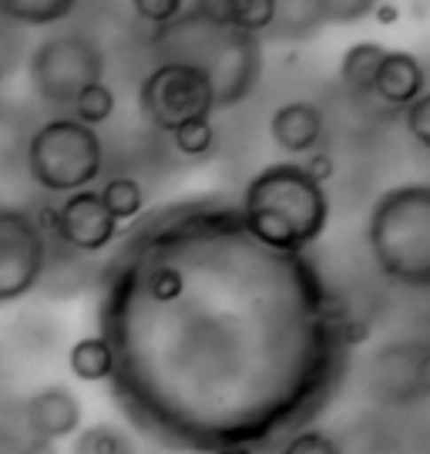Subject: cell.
I'll use <instances>...</instances> for the list:
<instances>
[{"mask_svg":"<svg viewBox=\"0 0 430 454\" xmlns=\"http://www.w3.org/2000/svg\"><path fill=\"white\" fill-rule=\"evenodd\" d=\"M27 138H31V131H27L24 114L11 105H0V172H11L17 165H24Z\"/></svg>","mask_w":430,"mask_h":454,"instance_id":"17","label":"cell"},{"mask_svg":"<svg viewBox=\"0 0 430 454\" xmlns=\"http://www.w3.org/2000/svg\"><path fill=\"white\" fill-rule=\"evenodd\" d=\"M172 142L182 155L189 159H199V155H208L215 148V129H212V118H202V121H189L182 129L172 131Z\"/></svg>","mask_w":430,"mask_h":454,"instance_id":"21","label":"cell"},{"mask_svg":"<svg viewBox=\"0 0 430 454\" xmlns=\"http://www.w3.org/2000/svg\"><path fill=\"white\" fill-rule=\"evenodd\" d=\"M367 243L383 276L400 286L430 283V185L403 182L373 202Z\"/></svg>","mask_w":430,"mask_h":454,"instance_id":"3","label":"cell"},{"mask_svg":"<svg viewBox=\"0 0 430 454\" xmlns=\"http://www.w3.org/2000/svg\"><path fill=\"white\" fill-rule=\"evenodd\" d=\"M370 387L383 404L410 407L430 390V350L424 340H397L370 360Z\"/></svg>","mask_w":430,"mask_h":454,"instance_id":"8","label":"cell"},{"mask_svg":"<svg viewBox=\"0 0 430 454\" xmlns=\"http://www.w3.org/2000/svg\"><path fill=\"white\" fill-rule=\"evenodd\" d=\"M54 226L64 246L78 249V253H98L105 246H112L118 223L108 212V206L101 202L98 189H81L64 199L58 212H54Z\"/></svg>","mask_w":430,"mask_h":454,"instance_id":"9","label":"cell"},{"mask_svg":"<svg viewBox=\"0 0 430 454\" xmlns=\"http://www.w3.org/2000/svg\"><path fill=\"white\" fill-rule=\"evenodd\" d=\"M67 364H71V373L81 380H105L114 371V350L105 337H84L71 347Z\"/></svg>","mask_w":430,"mask_h":454,"instance_id":"15","label":"cell"},{"mask_svg":"<svg viewBox=\"0 0 430 454\" xmlns=\"http://www.w3.org/2000/svg\"><path fill=\"white\" fill-rule=\"evenodd\" d=\"M182 11H185L182 0H135V14L142 17V20H148V24H155V27L172 24Z\"/></svg>","mask_w":430,"mask_h":454,"instance_id":"23","label":"cell"},{"mask_svg":"<svg viewBox=\"0 0 430 454\" xmlns=\"http://www.w3.org/2000/svg\"><path fill=\"white\" fill-rule=\"evenodd\" d=\"M309 179L317 182V185H323V182L333 176V159L326 155V152H317V155H309V162L306 165H300Z\"/></svg>","mask_w":430,"mask_h":454,"instance_id":"28","label":"cell"},{"mask_svg":"<svg viewBox=\"0 0 430 454\" xmlns=\"http://www.w3.org/2000/svg\"><path fill=\"white\" fill-rule=\"evenodd\" d=\"M71 454H135V444L114 424H91L74 438Z\"/></svg>","mask_w":430,"mask_h":454,"instance_id":"18","label":"cell"},{"mask_svg":"<svg viewBox=\"0 0 430 454\" xmlns=\"http://www.w3.org/2000/svg\"><path fill=\"white\" fill-rule=\"evenodd\" d=\"M182 286H185V279H182V273L172 270V266H161V270H155L152 279H148V293H152V300H159V303H172L178 293H182Z\"/></svg>","mask_w":430,"mask_h":454,"instance_id":"25","label":"cell"},{"mask_svg":"<svg viewBox=\"0 0 430 454\" xmlns=\"http://www.w3.org/2000/svg\"><path fill=\"white\" fill-rule=\"evenodd\" d=\"M105 51L88 34L61 31L31 51L27 74L37 98L51 108H71L88 88L105 84Z\"/></svg>","mask_w":430,"mask_h":454,"instance_id":"5","label":"cell"},{"mask_svg":"<svg viewBox=\"0 0 430 454\" xmlns=\"http://www.w3.org/2000/svg\"><path fill=\"white\" fill-rule=\"evenodd\" d=\"M319 7H323V20L326 24H350V20L373 14L377 4H370V0H323Z\"/></svg>","mask_w":430,"mask_h":454,"instance_id":"22","label":"cell"},{"mask_svg":"<svg viewBox=\"0 0 430 454\" xmlns=\"http://www.w3.org/2000/svg\"><path fill=\"white\" fill-rule=\"evenodd\" d=\"M403 118H407V131L417 138V145H430V95H420L417 101H410L403 108Z\"/></svg>","mask_w":430,"mask_h":454,"instance_id":"24","label":"cell"},{"mask_svg":"<svg viewBox=\"0 0 430 454\" xmlns=\"http://www.w3.org/2000/svg\"><path fill=\"white\" fill-rule=\"evenodd\" d=\"M0 454H51V444L24 441V438H17L14 431L0 427Z\"/></svg>","mask_w":430,"mask_h":454,"instance_id":"27","label":"cell"},{"mask_svg":"<svg viewBox=\"0 0 430 454\" xmlns=\"http://www.w3.org/2000/svg\"><path fill=\"white\" fill-rule=\"evenodd\" d=\"M71 14H74V0H0V17L31 27H48Z\"/></svg>","mask_w":430,"mask_h":454,"instance_id":"16","label":"cell"},{"mask_svg":"<svg viewBox=\"0 0 430 454\" xmlns=\"http://www.w3.org/2000/svg\"><path fill=\"white\" fill-rule=\"evenodd\" d=\"M279 454H343V451H340L336 441L326 438L323 431H303V434H296V438L289 441Z\"/></svg>","mask_w":430,"mask_h":454,"instance_id":"26","label":"cell"},{"mask_svg":"<svg viewBox=\"0 0 430 454\" xmlns=\"http://www.w3.org/2000/svg\"><path fill=\"white\" fill-rule=\"evenodd\" d=\"M105 165L101 135L67 118H51L31 131L24 168L44 192H81L91 189Z\"/></svg>","mask_w":430,"mask_h":454,"instance_id":"4","label":"cell"},{"mask_svg":"<svg viewBox=\"0 0 430 454\" xmlns=\"http://www.w3.org/2000/svg\"><path fill=\"white\" fill-rule=\"evenodd\" d=\"M114 114V91L108 84H95V88H88L84 95H78V101L71 105V118L81 121V125H88V129H95L101 121H108Z\"/></svg>","mask_w":430,"mask_h":454,"instance_id":"20","label":"cell"},{"mask_svg":"<svg viewBox=\"0 0 430 454\" xmlns=\"http://www.w3.org/2000/svg\"><path fill=\"white\" fill-rule=\"evenodd\" d=\"M215 454H253V451L242 448V444H229V448H223V451H215Z\"/></svg>","mask_w":430,"mask_h":454,"instance_id":"30","label":"cell"},{"mask_svg":"<svg viewBox=\"0 0 430 454\" xmlns=\"http://www.w3.org/2000/svg\"><path fill=\"white\" fill-rule=\"evenodd\" d=\"M24 421L31 427V441L54 444L81 427V404L67 387H44L24 401Z\"/></svg>","mask_w":430,"mask_h":454,"instance_id":"10","label":"cell"},{"mask_svg":"<svg viewBox=\"0 0 430 454\" xmlns=\"http://www.w3.org/2000/svg\"><path fill=\"white\" fill-rule=\"evenodd\" d=\"M98 192H101V202L108 206V212L114 215V223L131 219V215L142 212V202H145L142 185L135 179H128V176H114V179L105 182V189H98Z\"/></svg>","mask_w":430,"mask_h":454,"instance_id":"19","label":"cell"},{"mask_svg":"<svg viewBox=\"0 0 430 454\" xmlns=\"http://www.w3.org/2000/svg\"><path fill=\"white\" fill-rule=\"evenodd\" d=\"M383 54H387V48L377 41H360V44L347 48L343 61H340V82L347 84V91H353V95L373 91V78H377Z\"/></svg>","mask_w":430,"mask_h":454,"instance_id":"14","label":"cell"},{"mask_svg":"<svg viewBox=\"0 0 430 454\" xmlns=\"http://www.w3.org/2000/svg\"><path fill=\"white\" fill-rule=\"evenodd\" d=\"M138 108L155 129L172 135L189 121L212 118L215 98L202 71L189 65H159L145 74L138 88Z\"/></svg>","mask_w":430,"mask_h":454,"instance_id":"6","label":"cell"},{"mask_svg":"<svg viewBox=\"0 0 430 454\" xmlns=\"http://www.w3.org/2000/svg\"><path fill=\"white\" fill-rule=\"evenodd\" d=\"M155 51L161 65H189L212 84L215 108H229L249 95L259 82V37L219 24L195 4L159 27Z\"/></svg>","mask_w":430,"mask_h":454,"instance_id":"1","label":"cell"},{"mask_svg":"<svg viewBox=\"0 0 430 454\" xmlns=\"http://www.w3.org/2000/svg\"><path fill=\"white\" fill-rule=\"evenodd\" d=\"M326 20H323V7L317 0H279L276 14L270 24V37H283V41H296V37H309L317 34Z\"/></svg>","mask_w":430,"mask_h":454,"instance_id":"13","label":"cell"},{"mask_svg":"<svg viewBox=\"0 0 430 454\" xmlns=\"http://www.w3.org/2000/svg\"><path fill=\"white\" fill-rule=\"evenodd\" d=\"M370 95H377L387 105L407 108L410 101L427 95L424 65L417 61L410 51H387L380 67H377V78H373V91Z\"/></svg>","mask_w":430,"mask_h":454,"instance_id":"12","label":"cell"},{"mask_svg":"<svg viewBox=\"0 0 430 454\" xmlns=\"http://www.w3.org/2000/svg\"><path fill=\"white\" fill-rule=\"evenodd\" d=\"M48 262V239L31 212L0 202V303H14L37 286Z\"/></svg>","mask_w":430,"mask_h":454,"instance_id":"7","label":"cell"},{"mask_svg":"<svg viewBox=\"0 0 430 454\" xmlns=\"http://www.w3.org/2000/svg\"><path fill=\"white\" fill-rule=\"evenodd\" d=\"M242 223L262 246L293 253L323 236L330 223V199L296 162H276L255 172L246 185Z\"/></svg>","mask_w":430,"mask_h":454,"instance_id":"2","label":"cell"},{"mask_svg":"<svg viewBox=\"0 0 430 454\" xmlns=\"http://www.w3.org/2000/svg\"><path fill=\"white\" fill-rule=\"evenodd\" d=\"M373 11H377V17H380V20H387V24H390V20H397V11H394V7H380V4H377Z\"/></svg>","mask_w":430,"mask_h":454,"instance_id":"29","label":"cell"},{"mask_svg":"<svg viewBox=\"0 0 430 454\" xmlns=\"http://www.w3.org/2000/svg\"><path fill=\"white\" fill-rule=\"evenodd\" d=\"M323 131H326V118H323V108L313 101H286L270 118L272 142L289 155L313 152L323 142Z\"/></svg>","mask_w":430,"mask_h":454,"instance_id":"11","label":"cell"}]
</instances>
